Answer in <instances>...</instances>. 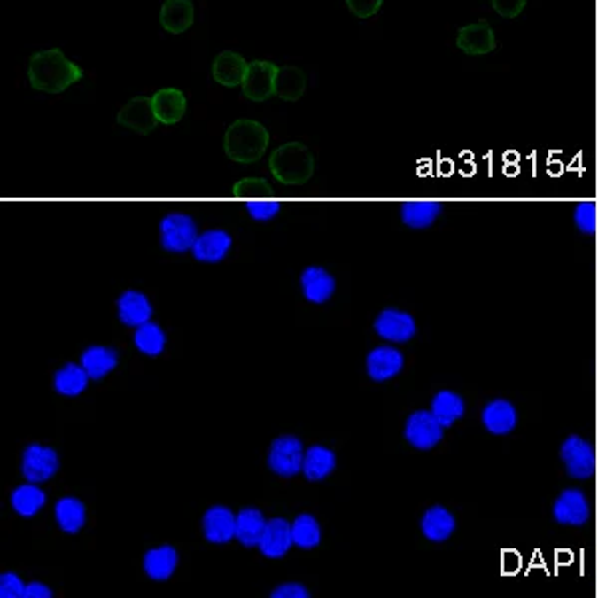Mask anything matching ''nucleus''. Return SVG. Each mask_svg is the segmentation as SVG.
Masks as SVG:
<instances>
[{
	"label": "nucleus",
	"mask_w": 598,
	"mask_h": 598,
	"mask_svg": "<svg viewBox=\"0 0 598 598\" xmlns=\"http://www.w3.org/2000/svg\"><path fill=\"white\" fill-rule=\"evenodd\" d=\"M118 311L120 319H122L126 325L132 327H140L151 319L150 301L146 295H142L138 291H126L122 298L118 299Z\"/></svg>",
	"instance_id": "5701e85b"
},
{
	"label": "nucleus",
	"mask_w": 598,
	"mask_h": 598,
	"mask_svg": "<svg viewBox=\"0 0 598 598\" xmlns=\"http://www.w3.org/2000/svg\"><path fill=\"white\" fill-rule=\"evenodd\" d=\"M443 212V204L435 199H409L401 206V220L405 226L423 229L429 228Z\"/></svg>",
	"instance_id": "aec40b11"
},
{
	"label": "nucleus",
	"mask_w": 598,
	"mask_h": 598,
	"mask_svg": "<svg viewBox=\"0 0 598 598\" xmlns=\"http://www.w3.org/2000/svg\"><path fill=\"white\" fill-rule=\"evenodd\" d=\"M159 231H162V245L167 252L183 253L194 247L198 236L196 223L190 215L183 214H170L166 215L159 223Z\"/></svg>",
	"instance_id": "39448f33"
},
{
	"label": "nucleus",
	"mask_w": 598,
	"mask_h": 598,
	"mask_svg": "<svg viewBox=\"0 0 598 598\" xmlns=\"http://www.w3.org/2000/svg\"><path fill=\"white\" fill-rule=\"evenodd\" d=\"M574 223L582 234H594L598 228V210L594 202H580L574 207Z\"/></svg>",
	"instance_id": "e433bc0d"
},
{
	"label": "nucleus",
	"mask_w": 598,
	"mask_h": 598,
	"mask_svg": "<svg viewBox=\"0 0 598 598\" xmlns=\"http://www.w3.org/2000/svg\"><path fill=\"white\" fill-rule=\"evenodd\" d=\"M561 459L564 462L566 473L572 478H590L594 473L596 457L593 445L579 435H571L561 447Z\"/></svg>",
	"instance_id": "20e7f679"
},
{
	"label": "nucleus",
	"mask_w": 598,
	"mask_h": 598,
	"mask_svg": "<svg viewBox=\"0 0 598 598\" xmlns=\"http://www.w3.org/2000/svg\"><path fill=\"white\" fill-rule=\"evenodd\" d=\"M46 494L32 485H22L12 493V507L22 516H35L40 509L44 507Z\"/></svg>",
	"instance_id": "473e14b6"
},
{
	"label": "nucleus",
	"mask_w": 598,
	"mask_h": 598,
	"mask_svg": "<svg viewBox=\"0 0 598 598\" xmlns=\"http://www.w3.org/2000/svg\"><path fill=\"white\" fill-rule=\"evenodd\" d=\"M247 70V62L242 54L231 52V50H223L214 58L212 64V74L214 80L221 86L234 88V86H242L244 76Z\"/></svg>",
	"instance_id": "ddd939ff"
},
{
	"label": "nucleus",
	"mask_w": 598,
	"mask_h": 598,
	"mask_svg": "<svg viewBox=\"0 0 598 598\" xmlns=\"http://www.w3.org/2000/svg\"><path fill=\"white\" fill-rule=\"evenodd\" d=\"M84 505L78 499H60L56 505V521L62 526V531L66 532H78L84 526Z\"/></svg>",
	"instance_id": "72a5a7b5"
},
{
	"label": "nucleus",
	"mask_w": 598,
	"mask_h": 598,
	"mask_svg": "<svg viewBox=\"0 0 598 598\" xmlns=\"http://www.w3.org/2000/svg\"><path fill=\"white\" fill-rule=\"evenodd\" d=\"M52 593L48 590V586L40 585V582H32V585L27 586L24 590V598H50Z\"/></svg>",
	"instance_id": "37998d69"
},
{
	"label": "nucleus",
	"mask_w": 598,
	"mask_h": 598,
	"mask_svg": "<svg viewBox=\"0 0 598 598\" xmlns=\"http://www.w3.org/2000/svg\"><path fill=\"white\" fill-rule=\"evenodd\" d=\"M204 534L215 545L229 542L236 537V516L226 507H212L204 515Z\"/></svg>",
	"instance_id": "2eb2a0df"
},
{
	"label": "nucleus",
	"mask_w": 598,
	"mask_h": 598,
	"mask_svg": "<svg viewBox=\"0 0 598 598\" xmlns=\"http://www.w3.org/2000/svg\"><path fill=\"white\" fill-rule=\"evenodd\" d=\"M293 545L291 524L283 518H274L266 524L263 537L260 540V550L268 558H282Z\"/></svg>",
	"instance_id": "4468645a"
},
{
	"label": "nucleus",
	"mask_w": 598,
	"mask_h": 598,
	"mask_svg": "<svg viewBox=\"0 0 598 598\" xmlns=\"http://www.w3.org/2000/svg\"><path fill=\"white\" fill-rule=\"evenodd\" d=\"M158 116L154 104L148 96H136L130 102L124 104V108L118 114V124H122L138 134H150L158 126Z\"/></svg>",
	"instance_id": "9d476101"
},
{
	"label": "nucleus",
	"mask_w": 598,
	"mask_h": 598,
	"mask_svg": "<svg viewBox=\"0 0 598 598\" xmlns=\"http://www.w3.org/2000/svg\"><path fill=\"white\" fill-rule=\"evenodd\" d=\"M229 247H231V237L226 234V231L214 229V231H206V234L199 236L196 239L194 247H191V252H194L196 260L214 263V261L223 260V255L228 253Z\"/></svg>",
	"instance_id": "4be33fe9"
},
{
	"label": "nucleus",
	"mask_w": 598,
	"mask_h": 598,
	"mask_svg": "<svg viewBox=\"0 0 598 598\" xmlns=\"http://www.w3.org/2000/svg\"><path fill=\"white\" fill-rule=\"evenodd\" d=\"M421 529L429 540L443 542L449 539L454 531V516L443 507H433L427 510L425 516H423Z\"/></svg>",
	"instance_id": "bb28decb"
},
{
	"label": "nucleus",
	"mask_w": 598,
	"mask_h": 598,
	"mask_svg": "<svg viewBox=\"0 0 598 598\" xmlns=\"http://www.w3.org/2000/svg\"><path fill=\"white\" fill-rule=\"evenodd\" d=\"M118 363V355L110 347H88L82 353V367L92 379H102L114 369Z\"/></svg>",
	"instance_id": "7c9ffc66"
},
{
	"label": "nucleus",
	"mask_w": 598,
	"mask_h": 598,
	"mask_svg": "<svg viewBox=\"0 0 598 598\" xmlns=\"http://www.w3.org/2000/svg\"><path fill=\"white\" fill-rule=\"evenodd\" d=\"M274 598H307L309 593L301 585H295V582H287V585L277 586L274 593H271Z\"/></svg>",
	"instance_id": "79ce46f5"
},
{
	"label": "nucleus",
	"mask_w": 598,
	"mask_h": 598,
	"mask_svg": "<svg viewBox=\"0 0 598 598\" xmlns=\"http://www.w3.org/2000/svg\"><path fill=\"white\" fill-rule=\"evenodd\" d=\"M88 377H90V375L86 373L84 367H78V365L70 363L66 367H62V369L56 373L54 387L62 395L74 397L78 393H82V391L86 389Z\"/></svg>",
	"instance_id": "2f4dec72"
},
{
	"label": "nucleus",
	"mask_w": 598,
	"mask_h": 598,
	"mask_svg": "<svg viewBox=\"0 0 598 598\" xmlns=\"http://www.w3.org/2000/svg\"><path fill=\"white\" fill-rule=\"evenodd\" d=\"M269 166L277 180L285 183H301L314 172V158L303 144L290 142L274 151Z\"/></svg>",
	"instance_id": "7ed1b4c3"
},
{
	"label": "nucleus",
	"mask_w": 598,
	"mask_h": 598,
	"mask_svg": "<svg viewBox=\"0 0 598 598\" xmlns=\"http://www.w3.org/2000/svg\"><path fill=\"white\" fill-rule=\"evenodd\" d=\"M269 467L274 473L282 477H293L303 469V449L299 439L291 435L279 437L271 445L269 451Z\"/></svg>",
	"instance_id": "0eeeda50"
},
{
	"label": "nucleus",
	"mask_w": 598,
	"mask_h": 598,
	"mask_svg": "<svg viewBox=\"0 0 598 598\" xmlns=\"http://www.w3.org/2000/svg\"><path fill=\"white\" fill-rule=\"evenodd\" d=\"M279 66L266 60H255L247 64L242 92L247 100L263 102L276 96V76Z\"/></svg>",
	"instance_id": "423d86ee"
},
{
	"label": "nucleus",
	"mask_w": 598,
	"mask_h": 598,
	"mask_svg": "<svg viewBox=\"0 0 598 598\" xmlns=\"http://www.w3.org/2000/svg\"><path fill=\"white\" fill-rule=\"evenodd\" d=\"M526 0H493L494 11L507 16V19H515V16L523 11Z\"/></svg>",
	"instance_id": "a19ab883"
},
{
	"label": "nucleus",
	"mask_w": 598,
	"mask_h": 598,
	"mask_svg": "<svg viewBox=\"0 0 598 598\" xmlns=\"http://www.w3.org/2000/svg\"><path fill=\"white\" fill-rule=\"evenodd\" d=\"M24 590L27 586L22 585V580L12 572H4L0 577V596L3 598H24Z\"/></svg>",
	"instance_id": "58836bf2"
},
{
	"label": "nucleus",
	"mask_w": 598,
	"mask_h": 598,
	"mask_svg": "<svg viewBox=\"0 0 598 598\" xmlns=\"http://www.w3.org/2000/svg\"><path fill=\"white\" fill-rule=\"evenodd\" d=\"M431 413L435 415L443 427H451L465 413V403L453 391H441V393L435 395L433 403H431Z\"/></svg>",
	"instance_id": "c756f323"
},
{
	"label": "nucleus",
	"mask_w": 598,
	"mask_h": 598,
	"mask_svg": "<svg viewBox=\"0 0 598 598\" xmlns=\"http://www.w3.org/2000/svg\"><path fill=\"white\" fill-rule=\"evenodd\" d=\"M405 437L417 449H433L443 439V425L431 411H417L407 421Z\"/></svg>",
	"instance_id": "6e6552de"
},
{
	"label": "nucleus",
	"mask_w": 598,
	"mask_h": 598,
	"mask_svg": "<svg viewBox=\"0 0 598 598\" xmlns=\"http://www.w3.org/2000/svg\"><path fill=\"white\" fill-rule=\"evenodd\" d=\"M291 534L293 545H298L301 548H314L319 545V539H322L317 521L309 515H301L295 518V523L291 524Z\"/></svg>",
	"instance_id": "c9c22d12"
},
{
	"label": "nucleus",
	"mask_w": 598,
	"mask_h": 598,
	"mask_svg": "<svg viewBox=\"0 0 598 598\" xmlns=\"http://www.w3.org/2000/svg\"><path fill=\"white\" fill-rule=\"evenodd\" d=\"M335 469V454L333 451L325 449V447H311V449L303 454V473L309 481H322Z\"/></svg>",
	"instance_id": "c85d7f7f"
},
{
	"label": "nucleus",
	"mask_w": 598,
	"mask_h": 598,
	"mask_svg": "<svg viewBox=\"0 0 598 598\" xmlns=\"http://www.w3.org/2000/svg\"><path fill=\"white\" fill-rule=\"evenodd\" d=\"M159 24L172 35H182L194 24V4L191 0H166L159 11Z\"/></svg>",
	"instance_id": "6ab92c4d"
},
{
	"label": "nucleus",
	"mask_w": 598,
	"mask_h": 598,
	"mask_svg": "<svg viewBox=\"0 0 598 598\" xmlns=\"http://www.w3.org/2000/svg\"><path fill=\"white\" fill-rule=\"evenodd\" d=\"M553 516L558 524L582 526L588 523L590 507L585 493L579 489H566L555 501Z\"/></svg>",
	"instance_id": "1a4fd4ad"
},
{
	"label": "nucleus",
	"mask_w": 598,
	"mask_h": 598,
	"mask_svg": "<svg viewBox=\"0 0 598 598\" xmlns=\"http://www.w3.org/2000/svg\"><path fill=\"white\" fill-rule=\"evenodd\" d=\"M483 425L493 435H507L516 425V409L507 399H493L483 409Z\"/></svg>",
	"instance_id": "a211bd4d"
},
{
	"label": "nucleus",
	"mask_w": 598,
	"mask_h": 598,
	"mask_svg": "<svg viewBox=\"0 0 598 598\" xmlns=\"http://www.w3.org/2000/svg\"><path fill=\"white\" fill-rule=\"evenodd\" d=\"M457 46L467 54H486L494 50V36L491 27L485 22H477L461 28Z\"/></svg>",
	"instance_id": "412c9836"
},
{
	"label": "nucleus",
	"mask_w": 598,
	"mask_h": 598,
	"mask_svg": "<svg viewBox=\"0 0 598 598\" xmlns=\"http://www.w3.org/2000/svg\"><path fill=\"white\" fill-rule=\"evenodd\" d=\"M351 14H355L357 19H369L379 12L383 0H346Z\"/></svg>",
	"instance_id": "ea45409f"
},
{
	"label": "nucleus",
	"mask_w": 598,
	"mask_h": 598,
	"mask_svg": "<svg viewBox=\"0 0 598 598\" xmlns=\"http://www.w3.org/2000/svg\"><path fill=\"white\" fill-rule=\"evenodd\" d=\"M268 142L269 134L263 128V124L255 122V120H236L228 128L223 146H226V154L231 159H237V162H255V159L263 156Z\"/></svg>",
	"instance_id": "f03ea898"
},
{
	"label": "nucleus",
	"mask_w": 598,
	"mask_h": 598,
	"mask_svg": "<svg viewBox=\"0 0 598 598\" xmlns=\"http://www.w3.org/2000/svg\"><path fill=\"white\" fill-rule=\"evenodd\" d=\"M84 72L78 64L70 62L58 48L36 52L28 64L30 86L38 92L60 94L68 86L82 80Z\"/></svg>",
	"instance_id": "f257e3e1"
},
{
	"label": "nucleus",
	"mask_w": 598,
	"mask_h": 598,
	"mask_svg": "<svg viewBox=\"0 0 598 598\" xmlns=\"http://www.w3.org/2000/svg\"><path fill=\"white\" fill-rule=\"evenodd\" d=\"M306 72L298 66H282L276 76V96L285 102H298L306 92Z\"/></svg>",
	"instance_id": "393cba45"
},
{
	"label": "nucleus",
	"mask_w": 598,
	"mask_h": 598,
	"mask_svg": "<svg viewBox=\"0 0 598 598\" xmlns=\"http://www.w3.org/2000/svg\"><path fill=\"white\" fill-rule=\"evenodd\" d=\"M151 104H154L156 116L162 124H175L180 122L186 114V96L178 88H164V90L151 96Z\"/></svg>",
	"instance_id": "f3484780"
},
{
	"label": "nucleus",
	"mask_w": 598,
	"mask_h": 598,
	"mask_svg": "<svg viewBox=\"0 0 598 598\" xmlns=\"http://www.w3.org/2000/svg\"><path fill=\"white\" fill-rule=\"evenodd\" d=\"M178 564V555L172 547H158L151 548L144 556V569H146L148 577L154 580H166L172 577V572Z\"/></svg>",
	"instance_id": "cd10ccee"
},
{
	"label": "nucleus",
	"mask_w": 598,
	"mask_h": 598,
	"mask_svg": "<svg viewBox=\"0 0 598 598\" xmlns=\"http://www.w3.org/2000/svg\"><path fill=\"white\" fill-rule=\"evenodd\" d=\"M301 287L311 303H323L335 290L333 277L322 268H307L301 276Z\"/></svg>",
	"instance_id": "a878e982"
},
{
	"label": "nucleus",
	"mask_w": 598,
	"mask_h": 598,
	"mask_svg": "<svg viewBox=\"0 0 598 598\" xmlns=\"http://www.w3.org/2000/svg\"><path fill=\"white\" fill-rule=\"evenodd\" d=\"M375 330L383 339L393 343H405L415 335V322L409 314L397 309H385L375 322Z\"/></svg>",
	"instance_id": "f8f14e48"
},
{
	"label": "nucleus",
	"mask_w": 598,
	"mask_h": 598,
	"mask_svg": "<svg viewBox=\"0 0 598 598\" xmlns=\"http://www.w3.org/2000/svg\"><path fill=\"white\" fill-rule=\"evenodd\" d=\"M266 521L258 509H242L236 516V539L242 542L244 547L260 545L266 531Z\"/></svg>",
	"instance_id": "b1692460"
},
{
	"label": "nucleus",
	"mask_w": 598,
	"mask_h": 598,
	"mask_svg": "<svg viewBox=\"0 0 598 598\" xmlns=\"http://www.w3.org/2000/svg\"><path fill=\"white\" fill-rule=\"evenodd\" d=\"M403 355L393 347H377L367 355V373L375 381H387L401 371Z\"/></svg>",
	"instance_id": "dca6fc26"
},
{
	"label": "nucleus",
	"mask_w": 598,
	"mask_h": 598,
	"mask_svg": "<svg viewBox=\"0 0 598 598\" xmlns=\"http://www.w3.org/2000/svg\"><path fill=\"white\" fill-rule=\"evenodd\" d=\"M279 207H282V204L277 199H247L245 204V210L258 221L271 220L279 214Z\"/></svg>",
	"instance_id": "4c0bfd02"
},
{
	"label": "nucleus",
	"mask_w": 598,
	"mask_h": 598,
	"mask_svg": "<svg viewBox=\"0 0 598 598\" xmlns=\"http://www.w3.org/2000/svg\"><path fill=\"white\" fill-rule=\"evenodd\" d=\"M134 341H136V347H138L142 353L154 357V355L162 353V349L166 346V335L156 323L148 322L136 330Z\"/></svg>",
	"instance_id": "f704fd0d"
},
{
	"label": "nucleus",
	"mask_w": 598,
	"mask_h": 598,
	"mask_svg": "<svg viewBox=\"0 0 598 598\" xmlns=\"http://www.w3.org/2000/svg\"><path fill=\"white\" fill-rule=\"evenodd\" d=\"M56 470H58V454L50 447L30 445L24 451L22 473L30 483H43L48 481Z\"/></svg>",
	"instance_id": "9b49d317"
}]
</instances>
